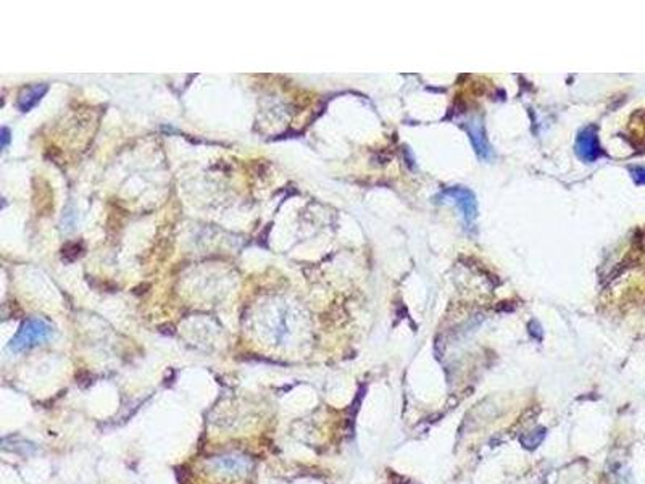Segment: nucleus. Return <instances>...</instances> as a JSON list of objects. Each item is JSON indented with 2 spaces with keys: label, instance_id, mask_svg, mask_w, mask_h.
<instances>
[{
  "label": "nucleus",
  "instance_id": "obj_1",
  "mask_svg": "<svg viewBox=\"0 0 645 484\" xmlns=\"http://www.w3.org/2000/svg\"><path fill=\"white\" fill-rule=\"evenodd\" d=\"M52 326L42 318H30L21 325L17 336L12 339L10 349L13 352H23L32 347L44 344L52 336Z\"/></svg>",
  "mask_w": 645,
  "mask_h": 484
},
{
  "label": "nucleus",
  "instance_id": "obj_2",
  "mask_svg": "<svg viewBox=\"0 0 645 484\" xmlns=\"http://www.w3.org/2000/svg\"><path fill=\"white\" fill-rule=\"evenodd\" d=\"M209 467L213 472L220 474H226V476H246L251 472L252 462L251 459L244 457V455H221V457H215L209 462Z\"/></svg>",
  "mask_w": 645,
  "mask_h": 484
},
{
  "label": "nucleus",
  "instance_id": "obj_3",
  "mask_svg": "<svg viewBox=\"0 0 645 484\" xmlns=\"http://www.w3.org/2000/svg\"><path fill=\"white\" fill-rule=\"evenodd\" d=\"M442 199H449L452 202H455L456 205L460 207L461 215H463L465 223L468 227H472L474 220L478 217V204L476 199H474L473 192L465 189V187H449L441 194Z\"/></svg>",
  "mask_w": 645,
  "mask_h": 484
},
{
  "label": "nucleus",
  "instance_id": "obj_4",
  "mask_svg": "<svg viewBox=\"0 0 645 484\" xmlns=\"http://www.w3.org/2000/svg\"><path fill=\"white\" fill-rule=\"evenodd\" d=\"M576 154L578 157L584 160V162L592 163L597 158H600L602 149L599 144V138H597V129L594 126L582 129L578 136L576 140Z\"/></svg>",
  "mask_w": 645,
  "mask_h": 484
},
{
  "label": "nucleus",
  "instance_id": "obj_5",
  "mask_svg": "<svg viewBox=\"0 0 645 484\" xmlns=\"http://www.w3.org/2000/svg\"><path fill=\"white\" fill-rule=\"evenodd\" d=\"M49 86L47 84H32V86H28L23 89L18 96V109L21 112H30L32 107H36L37 103L41 102V98L44 97V94L47 92Z\"/></svg>",
  "mask_w": 645,
  "mask_h": 484
},
{
  "label": "nucleus",
  "instance_id": "obj_6",
  "mask_svg": "<svg viewBox=\"0 0 645 484\" xmlns=\"http://www.w3.org/2000/svg\"><path fill=\"white\" fill-rule=\"evenodd\" d=\"M468 133H469V138H472L474 149L478 150V154L481 155L483 158L491 157V149H489L486 138H484L483 125L479 123V121H472V123H468Z\"/></svg>",
  "mask_w": 645,
  "mask_h": 484
},
{
  "label": "nucleus",
  "instance_id": "obj_7",
  "mask_svg": "<svg viewBox=\"0 0 645 484\" xmlns=\"http://www.w3.org/2000/svg\"><path fill=\"white\" fill-rule=\"evenodd\" d=\"M545 436H547V430H545V428H538V430H534V431H531V433L521 436L520 441H521L522 448L527 449V450H534L536 448H539V445L542 444Z\"/></svg>",
  "mask_w": 645,
  "mask_h": 484
},
{
  "label": "nucleus",
  "instance_id": "obj_8",
  "mask_svg": "<svg viewBox=\"0 0 645 484\" xmlns=\"http://www.w3.org/2000/svg\"><path fill=\"white\" fill-rule=\"evenodd\" d=\"M631 175H633V180L635 185H639V186L645 185V167L631 168Z\"/></svg>",
  "mask_w": 645,
  "mask_h": 484
},
{
  "label": "nucleus",
  "instance_id": "obj_9",
  "mask_svg": "<svg viewBox=\"0 0 645 484\" xmlns=\"http://www.w3.org/2000/svg\"><path fill=\"white\" fill-rule=\"evenodd\" d=\"M8 140H10V133H8L7 128L2 129V147L6 149L8 145Z\"/></svg>",
  "mask_w": 645,
  "mask_h": 484
}]
</instances>
